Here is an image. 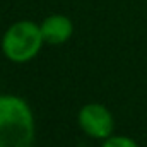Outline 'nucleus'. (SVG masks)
<instances>
[{
  "mask_svg": "<svg viewBox=\"0 0 147 147\" xmlns=\"http://www.w3.org/2000/svg\"><path fill=\"white\" fill-rule=\"evenodd\" d=\"M34 118L29 105L17 96H0V147H31Z\"/></svg>",
  "mask_w": 147,
  "mask_h": 147,
  "instance_id": "obj_1",
  "label": "nucleus"
},
{
  "mask_svg": "<svg viewBox=\"0 0 147 147\" xmlns=\"http://www.w3.org/2000/svg\"><path fill=\"white\" fill-rule=\"evenodd\" d=\"M45 39L41 28L31 21H19L12 24L2 38V51L14 63H26L33 60L41 50Z\"/></svg>",
  "mask_w": 147,
  "mask_h": 147,
  "instance_id": "obj_2",
  "label": "nucleus"
},
{
  "mask_svg": "<svg viewBox=\"0 0 147 147\" xmlns=\"http://www.w3.org/2000/svg\"><path fill=\"white\" fill-rule=\"evenodd\" d=\"M80 128L94 139H108L113 132V116L110 110L98 103H89L79 111Z\"/></svg>",
  "mask_w": 147,
  "mask_h": 147,
  "instance_id": "obj_3",
  "label": "nucleus"
},
{
  "mask_svg": "<svg viewBox=\"0 0 147 147\" xmlns=\"http://www.w3.org/2000/svg\"><path fill=\"white\" fill-rule=\"evenodd\" d=\"M39 28H41L43 39L50 45H62L67 39H70L74 33L72 21L62 14H55V16L46 17Z\"/></svg>",
  "mask_w": 147,
  "mask_h": 147,
  "instance_id": "obj_4",
  "label": "nucleus"
},
{
  "mask_svg": "<svg viewBox=\"0 0 147 147\" xmlns=\"http://www.w3.org/2000/svg\"><path fill=\"white\" fill-rule=\"evenodd\" d=\"M103 147H139L135 140H132L130 137L125 135H115V137H108Z\"/></svg>",
  "mask_w": 147,
  "mask_h": 147,
  "instance_id": "obj_5",
  "label": "nucleus"
}]
</instances>
